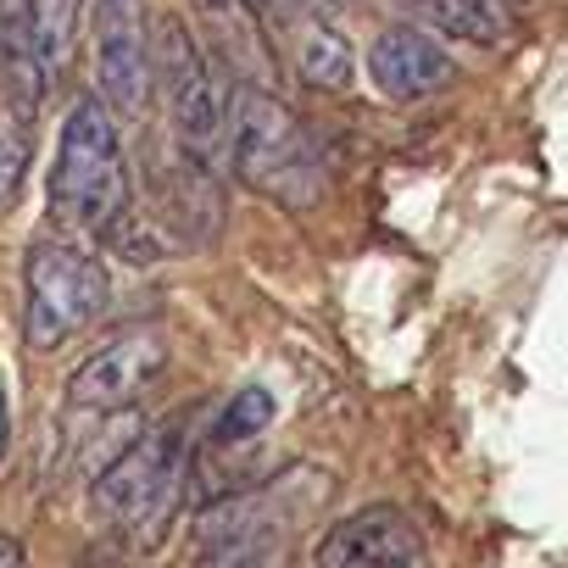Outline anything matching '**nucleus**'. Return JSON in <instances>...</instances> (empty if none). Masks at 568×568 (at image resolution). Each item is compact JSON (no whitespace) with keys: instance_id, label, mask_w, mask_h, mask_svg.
Listing matches in <instances>:
<instances>
[{"instance_id":"obj_1","label":"nucleus","mask_w":568,"mask_h":568,"mask_svg":"<svg viewBox=\"0 0 568 568\" xmlns=\"http://www.w3.org/2000/svg\"><path fill=\"white\" fill-rule=\"evenodd\" d=\"M51 212L79 234H112L129 212V162L112 106L101 95H84L62 123L51 168Z\"/></svg>"},{"instance_id":"obj_2","label":"nucleus","mask_w":568,"mask_h":568,"mask_svg":"<svg viewBox=\"0 0 568 568\" xmlns=\"http://www.w3.org/2000/svg\"><path fill=\"white\" fill-rule=\"evenodd\" d=\"M151 68L156 84L168 95L173 112V140L184 151V162L195 168H217L223 145L234 140V90H229V68L195 45V34L179 18H162L151 34Z\"/></svg>"},{"instance_id":"obj_3","label":"nucleus","mask_w":568,"mask_h":568,"mask_svg":"<svg viewBox=\"0 0 568 568\" xmlns=\"http://www.w3.org/2000/svg\"><path fill=\"white\" fill-rule=\"evenodd\" d=\"M234 168L240 179L278 201V206H291V212H307L318 206L324 195V156L313 145V134L302 129V118L284 106L273 90H245L240 106H234Z\"/></svg>"},{"instance_id":"obj_4","label":"nucleus","mask_w":568,"mask_h":568,"mask_svg":"<svg viewBox=\"0 0 568 568\" xmlns=\"http://www.w3.org/2000/svg\"><path fill=\"white\" fill-rule=\"evenodd\" d=\"M179 496H184V446L173 429H145L101 468L90 513L106 535L151 546L162 524L179 513Z\"/></svg>"},{"instance_id":"obj_5","label":"nucleus","mask_w":568,"mask_h":568,"mask_svg":"<svg viewBox=\"0 0 568 568\" xmlns=\"http://www.w3.org/2000/svg\"><path fill=\"white\" fill-rule=\"evenodd\" d=\"M23 284H29V313H23V329H29V346L34 352H57L68 346L79 329H90L101 313H106V267L79 251V245H62V240H45L29 251V267H23Z\"/></svg>"},{"instance_id":"obj_6","label":"nucleus","mask_w":568,"mask_h":568,"mask_svg":"<svg viewBox=\"0 0 568 568\" xmlns=\"http://www.w3.org/2000/svg\"><path fill=\"white\" fill-rule=\"evenodd\" d=\"M95 84L123 118H140L156 84L145 0H95Z\"/></svg>"},{"instance_id":"obj_7","label":"nucleus","mask_w":568,"mask_h":568,"mask_svg":"<svg viewBox=\"0 0 568 568\" xmlns=\"http://www.w3.org/2000/svg\"><path fill=\"white\" fill-rule=\"evenodd\" d=\"M162 368H168V346L156 335H123L68 379V407L73 413H123L129 402H140L151 390V379Z\"/></svg>"},{"instance_id":"obj_8","label":"nucleus","mask_w":568,"mask_h":568,"mask_svg":"<svg viewBox=\"0 0 568 568\" xmlns=\"http://www.w3.org/2000/svg\"><path fill=\"white\" fill-rule=\"evenodd\" d=\"M324 568H357V562H429V546L418 535V524L402 507H363L352 518H341L324 546H318Z\"/></svg>"},{"instance_id":"obj_9","label":"nucleus","mask_w":568,"mask_h":568,"mask_svg":"<svg viewBox=\"0 0 568 568\" xmlns=\"http://www.w3.org/2000/svg\"><path fill=\"white\" fill-rule=\"evenodd\" d=\"M284 535V513L273 501V490L262 496H229L217 507H206V518L195 524V557L212 562H251V557H273Z\"/></svg>"},{"instance_id":"obj_10","label":"nucleus","mask_w":568,"mask_h":568,"mask_svg":"<svg viewBox=\"0 0 568 568\" xmlns=\"http://www.w3.org/2000/svg\"><path fill=\"white\" fill-rule=\"evenodd\" d=\"M201 29H206V51L245 84L267 90L278 79V57L267 45V29L256 18V0H195Z\"/></svg>"},{"instance_id":"obj_11","label":"nucleus","mask_w":568,"mask_h":568,"mask_svg":"<svg viewBox=\"0 0 568 568\" xmlns=\"http://www.w3.org/2000/svg\"><path fill=\"white\" fill-rule=\"evenodd\" d=\"M368 73H374L379 95H390V101H424V95H435L457 79L452 57L418 29L379 34L374 51H368Z\"/></svg>"},{"instance_id":"obj_12","label":"nucleus","mask_w":568,"mask_h":568,"mask_svg":"<svg viewBox=\"0 0 568 568\" xmlns=\"http://www.w3.org/2000/svg\"><path fill=\"white\" fill-rule=\"evenodd\" d=\"M291 73L307 84V90H352L357 79V57H352V40L341 34L329 0L324 7H307V12H291Z\"/></svg>"},{"instance_id":"obj_13","label":"nucleus","mask_w":568,"mask_h":568,"mask_svg":"<svg viewBox=\"0 0 568 568\" xmlns=\"http://www.w3.org/2000/svg\"><path fill=\"white\" fill-rule=\"evenodd\" d=\"M413 7L440 34H457V40H474V45H501L507 29H513L501 0H413Z\"/></svg>"},{"instance_id":"obj_14","label":"nucleus","mask_w":568,"mask_h":568,"mask_svg":"<svg viewBox=\"0 0 568 568\" xmlns=\"http://www.w3.org/2000/svg\"><path fill=\"white\" fill-rule=\"evenodd\" d=\"M29 18H34V40L45 68L57 73L73 51V29H79V0H29Z\"/></svg>"},{"instance_id":"obj_15","label":"nucleus","mask_w":568,"mask_h":568,"mask_svg":"<svg viewBox=\"0 0 568 568\" xmlns=\"http://www.w3.org/2000/svg\"><path fill=\"white\" fill-rule=\"evenodd\" d=\"M267 418H273V396L267 390H240L229 407H223V418H217V440H251L256 429H267Z\"/></svg>"},{"instance_id":"obj_16","label":"nucleus","mask_w":568,"mask_h":568,"mask_svg":"<svg viewBox=\"0 0 568 568\" xmlns=\"http://www.w3.org/2000/svg\"><path fill=\"white\" fill-rule=\"evenodd\" d=\"M23 168H29V134H23L18 118H0V206L18 195Z\"/></svg>"},{"instance_id":"obj_17","label":"nucleus","mask_w":568,"mask_h":568,"mask_svg":"<svg viewBox=\"0 0 568 568\" xmlns=\"http://www.w3.org/2000/svg\"><path fill=\"white\" fill-rule=\"evenodd\" d=\"M262 12H273V18H291V12H307V7H324V0H256Z\"/></svg>"},{"instance_id":"obj_18","label":"nucleus","mask_w":568,"mask_h":568,"mask_svg":"<svg viewBox=\"0 0 568 568\" xmlns=\"http://www.w3.org/2000/svg\"><path fill=\"white\" fill-rule=\"evenodd\" d=\"M7 446H12V413H7V390H0V463H7Z\"/></svg>"},{"instance_id":"obj_19","label":"nucleus","mask_w":568,"mask_h":568,"mask_svg":"<svg viewBox=\"0 0 568 568\" xmlns=\"http://www.w3.org/2000/svg\"><path fill=\"white\" fill-rule=\"evenodd\" d=\"M0 562H23V540H12V535H0Z\"/></svg>"}]
</instances>
